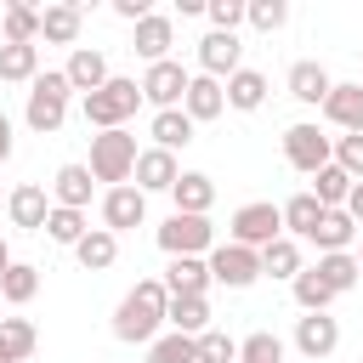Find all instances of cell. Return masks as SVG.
I'll use <instances>...</instances> for the list:
<instances>
[{"mask_svg":"<svg viewBox=\"0 0 363 363\" xmlns=\"http://www.w3.org/2000/svg\"><path fill=\"white\" fill-rule=\"evenodd\" d=\"M142 221H147V193H136V182L102 193V227H108L113 238L130 233V227H142Z\"/></svg>","mask_w":363,"mask_h":363,"instance_id":"obj_11","label":"cell"},{"mask_svg":"<svg viewBox=\"0 0 363 363\" xmlns=\"http://www.w3.org/2000/svg\"><path fill=\"white\" fill-rule=\"evenodd\" d=\"M357 85H363V79H357Z\"/></svg>","mask_w":363,"mask_h":363,"instance_id":"obj_52","label":"cell"},{"mask_svg":"<svg viewBox=\"0 0 363 363\" xmlns=\"http://www.w3.org/2000/svg\"><path fill=\"white\" fill-rule=\"evenodd\" d=\"M51 204L57 210H85L91 204V170L85 164H62L51 176Z\"/></svg>","mask_w":363,"mask_h":363,"instance_id":"obj_25","label":"cell"},{"mask_svg":"<svg viewBox=\"0 0 363 363\" xmlns=\"http://www.w3.org/2000/svg\"><path fill=\"white\" fill-rule=\"evenodd\" d=\"M335 164L352 182H363V136H335Z\"/></svg>","mask_w":363,"mask_h":363,"instance_id":"obj_44","label":"cell"},{"mask_svg":"<svg viewBox=\"0 0 363 363\" xmlns=\"http://www.w3.org/2000/svg\"><path fill=\"white\" fill-rule=\"evenodd\" d=\"M284 159H289L301 176H318V170L335 159V136H323L318 125H306V119H301V125H289V130H284Z\"/></svg>","mask_w":363,"mask_h":363,"instance_id":"obj_6","label":"cell"},{"mask_svg":"<svg viewBox=\"0 0 363 363\" xmlns=\"http://www.w3.org/2000/svg\"><path fill=\"white\" fill-rule=\"evenodd\" d=\"M6 159H11V119L0 113V164H6Z\"/></svg>","mask_w":363,"mask_h":363,"instance_id":"obj_47","label":"cell"},{"mask_svg":"<svg viewBox=\"0 0 363 363\" xmlns=\"http://www.w3.org/2000/svg\"><path fill=\"white\" fill-rule=\"evenodd\" d=\"M34 346H40V335L28 318H0V363H23V357H34Z\"/></svg>","mask_w":363,"mask_h":363,"instance_id":"obj_31","label":"cell"},{"mask_svg":"<svg viewBox=\"0 0 363 363\" xmlns=\"http://www.w3.org/2000/svg\"><path fill=\"white\" fill-rule=\"evenodd\" d=\"M312 272H318L335 295L357 289V278H363V272H357V261H352V250H340V255H318V267H312Z\"/></svg>","mask_w":363,"mask_h":363,"instance_id":"obj_36","label":"cell"},{"mask_svg":"<svg viewBox=\"0 0 363 363\" xmlns=\"http://www.w3.org/2000/svg\"><path fill=\"white\" fill-rule=\"evenodd\" d=\"M159 250L176 261V255H210L216 250V227H210V216H170L164 227H159Z\"/></svg>","mask_w":363,"mask_h":363,"instance_id":"obj_7","label":"cell"},{"mask_svg":"<svg viewBox=\"0 0 363 363\" xmlns=\"http://www.w3.org/2000/svg\"><path fill=\"white\" fill-rule=\"evenodd\" d=\"M193 119L182 113V108H164V113H153V125H147V136H153V147H164V153H176V147H187L193 142Z\"/></svg>","mask_w":363,"mask_h":363,"instance_id":"obj_29","label":"cell"},{"mask_svg":"<svg viewBox=\"0 0 363 363\" xmlns=\"http://www.w3.org/2000/svg\"><path fill=\"white\" fill-rule=\"evenodd\" d=\"M267 74L261 68H238L233 79H221V96H227V108H238V113H255L261 102H267Z\"/></svg>","mask_w":363,"mask_h":363,"instance_id":"obj_24","label":"cell"},{"mask_svg":"<svg viewBox=\"0 0 363 363\" xmlns=\"http://www.w3.org/2000/svg\"><path fill=\"white\" fill-rule=\"evenodd\" d=\"M289 289H295V306H301V312H329V301H335V289H329L312 267H301V272L289 278Z\"/></svg>","mask_w":363,"mask_h":363,"instance_id":"obj_37","label":"cell"},{"mask_svg":"<svg viewBox=\"0 0 363 363\" xmlns=\"http://www.w3.org/2000/svg\"><path fill=\"white\" fill-rule=\"evenodd\" d=\"M187 79H193V74H187L176 57H164V62H147V74H142L136 85H142V102H153V113H164V108H182Z\"/></svg>","mask_w":363,"mask_h":363,"instance_id":"obj_9","label":"cell"},{"mask_svg":"<svg viewBox=\"0 0 363 363\" xmlns=\"http://www.w3.org/2000/svg\"><path fill=\"white\" fill-rule=\"evenodd\" d=\"M244 68V45H238V34H204L199 40V74H210V79H233Z\"/></svg>","mask_w":363,"mask_h":363,"instance_id":"obj_13","label":"cell"},{"mask_svg":"<svg viewBox=\"0 0 363 363\" xmlns=\"http://www.w3.org/2000/svg\"><path fill=\"white\" fill-rule=\"evenodd\" d=\"M136 136L130 130H96L91 136V182H108V187H125L130 182V170H136Z\"/></svg>","mask_w":363,"mask_h":363,"instance_id":"obj_4","label":"cell"},{"mask_svg":"<svg viewBox=\"0 0 363 363\" xmlns=\"http://www.w3.org/2000/svg\"><path fill=\"white\" fill-rule=\"evenodd\" d=\"M164 329L199 340V335L210 329V295H170V306H164Z\"/></svg>","mask_w":363,"mask_h":363,"instance_id":"obj_23","label":"cell"},{"mask_svg":"<svg viewBox=\"0 0 363 363\" xmlns=\"http://www.w3.org/2000/svg\"><path fill=\"white\" fill-rule=\"evenodd\" d=\"M199 363H238V340L227 329H204L199 335Z\"/></svg>","mask_w":363,"mask_h":363,"instance_id":"obj_42","label":"cell"},{"mask_svg":"<svg viewBox=\"0 0 363 363\" xmlns=\"http://www.w3.org/2000/svg\"><path fill=\"white\" fill-rule=\"evenodd\" d=\"M170 199H176V216H210V204H216V182H210L204 170H182L176 187H170Z\"/></svg>","mask_w":363,"mask_h":363,"instance_id":"obj_21","label":"cell"},{"mask_svg":"<svg viewBox=\"0 0 363 363\" xmlns=\"http://www.w3.org/2000/svg\"><path fill=\"white\" fill-rule=\"evenodd\" d=\"M0 34L6 45H40V6H6Z\"/></svg>","mask_w":363,"mask_h":363,"instance_id":"obj_33","label":"cell"},{"mask_svg":"<svg viewBox=\"0 0 363 363\" xmlns=\"http://www.w3.org/2000/svg\"><path fill=\"white\" fill-rule=\"evenodd\" d=\"M159 284H164V295H210V267H204V255H176Z\"/></svg>","mask_w":363,"mask_h":363,"instance_id":"obj_22","label":"cell"},{"mask_svg":"<svg viewBox=\"0 0 363 363\" xmlns=\"http://www.w3.org/2000/svg\"><path fill=\"white\" fill-rule=\"evenodd\" d=\"M182 113H187L193 125H210V119H221V113H227L221 79H210V74H193V79H187V91H182Z\"/></svg>","mask_w":363,"mask_h":363,"instance_id":"obj_15","label":"cell"},{"mask_svg":"<svg viewBox=\"0 0 363 363\" xmlns=\"http://www.w3.org/2000/svg\"><path fill=\"white\" fill-rule=\"evenodd\" d=\"M346 216H352L357 233H363V182H352V193H346Z\"/></svg>","mask_w":363,"mask_h":363,"instance_id":"obj_46","label":"cell"},{"mask_svg":"<svg viewBox=\"0 0 363 363\" xmlns=\"http://www.w3.org/2000/svg\"><path fill=\"white\" fill-rule=\"evenodd\" d=\"M147 11H153V0H113V17H125L130 28H136V23L147 17Z\"/></svg>","mask_w":363,"mask_h":363,"instance_id":"obj_45","label":"cell"},{"mask_svg":"<svg viewBox=\"0 0 363 363\" xmlns=\"http://www.w3.org/2000/svg\"><path fill=\"white\" fill-rule=\"evenodd\" d=\"M352 261H357V272H363V244H357V250H352Z\"/></svg>","mask_w":363,"mask_h":363,"instance_id":"obj_49","label":"cell"},{"mask_svg":"<svg viewBox=\"0 0 363 363\" xmlns=\"http://www.w3.org/2000/svg\"><path fill=\"white\" fill-rule=\"evenodd\" d=\"M40 74V45H6L0 40V79L6 85H34Z\"/></svg>","mask_w":363,"mask_h":363,"instance_id":"obj_30","label":"cell"},{"mask_svg":"<svg viewBox=\"0 0 363 363\" xmlns=\"http://www.w3.org/2000/svg\"><path fill=\"white\" fill-rule=\"evenodd\" d=\"M244 23L255 34H272V28L289 23V0H244Z\"/></svg>","mask_w":363,"mask_h":363,"instance_id":"obj_40","label":"cell"},{"mask_svg":"<svg viewBox=\"0 0 363 363\" xmlns=\"http://www.w3.org/2000/svg\"><path fill=\"white\" fill-rule=\"evenodd\" d=\"M74 261H79L85 272H108V267L119 261V238H113L108 227H91V233L74 244Z\"/></svg>","mask_w":363,"mask_h":363,"instance_id":"obj_28","label":"cell"},{"mask_svg":"<svg viewBox=\"0 0 363 363\" xmlns=\"http://www.w3.org/2000/svg\"><path fill=\"white\" fill-rule=\"evenodd\" d=\"M62 79H68V91H102L108 85V57L96 51V45H74V57H68V68H62Z\"/></svg>","mask_w":363,"mask_h":363,"instance_id":"obj_18","label":"cell"},{"mask_svg":"<svg viewBox=\"0 0 363 363\" xmlns=\"http://www.w3.org/2000/svg\"><path fill=\"white\" fill-rule=\"evenodd\" d=\"M6 267H11V244L0 238V272H6Z\"/></svg>","mask_w":363,"mask_h":363,"instance_id":"obj_48","label":"cell"},{"mask_svg":"<svg viewBox=\"0 0 363 363\" xmlns=\"http://www.w3.org/2000/svg\"><path fill=\"white\" fill-rule=\"evenodd\" d=\"M357 363H363V357H357Z\"/></svg>","mask_w":363,"mask_h":363,"instance_id":"obj_51","label":"cell"},{"mask_svg":"<svg viewBox=\"0 0 363 363\" xmlns=\"http://www.w3.org/2000/svg\"><path fill=\"white\" fill-rule=\"evenodd\" d=\"M272 238H284V216H278V204L255 199V204H238V210H233V221H227V244L267 250Z\"/></svg>","mask_w":363,"mask_h":363,"instance_id":"obj_5","label":"cell"},{"mask_svg":"<svg viewBox=\"0 0 363 363\" xmlns=\"http://www.w3.org/2000/svg\"><path fill=\"white\" fill-rule=\"evenodd\" d=\"M136 108H142V85L125 79V74H108V85L79 102V113H85L91 130H125V119H130Z\"/></svg>","mask_w":363,"mask_h":363,"instance_id":"obj_2","label":"cell"},{"mask_svg":"<svg viewBox=\"0 0 363 363\" xmlns=\"http://www.w3.org/2000/svg\"><path fill=\"white\" fill-rule=\"evenodd\" d=\"M323 119L346 136H363V85H335L323 96Z\"/></svg>","mask_w":363,"mask_h":363,"instance_id":"obj_19","label":"cell"},{"mask_svg":"<svg viewBox=\"0 0 363 363\" xmlns=\"http://www.w3.org/2000/svg\"><path fill=\"white\" fill-rule=\"evenodd\" d=\"M210 267V284H227V289H250L261 278V250H244V244H216L204 255Z\"/></svg>","mask_w":363,"mask_h":363,"instance_id":"obj_8","label":"cell"},{"mask_svg":"<svg viewBox=\"0 0 363 363\" xmlns=\"http://www.w3.org/2000/svg\"><path fill=\"white\" fill-rule=\"evenodd\" d=\"M306 261H301V244L295 238H272L267 250H261V278H295Z\"/></svg>","mask_w":363,"mask_h":363,"instance_id":"obj_34","label":"cell"},{"mask_svg":"<svg viewBox=\"0 0 363 363\" xmlns=\"http://www.w3.org/2000/svg\"><path fill=\"white\" fill-rule=\"evenodd\" d=\"M335 346H340V323H335L329 312H301V318H295V352H301L306 363H323Z\"/></svg>","mask_w":363,"mask_h":363,"instance_id":"obj_12","label":"cell"},{"mask_svg":"<svg viewBox=\"0 0 363 363\" xmlns=\"http://www.w3.org/2000/svg\"><path fill=\"white\" fill-rule=\"evenodd\" d=\"M164 306H170L164 284H159V278H142V284L125 289L119 306H113V340H125V346H153V340L164 335Z\"/></svg>","mask_w":363,"mask_h":363,"instance_id":"obj_1","label":"cell"},{"mask_svg":"<svg viewBox=\"0 0 363 363\" xmlns=\"http://www.w3.org/2000/svg\"><path fill=\"white\" fill-rule=\"evenodd\" d=\"M278 216H284V238H312L318 233V221H323V204L312 199V193H295V199H284L278 204Z\"/></svg>","mask_w":363,"mask_h":363,"instance_id":"obj_26","label":"cell"},{"mask_svg":"<svg viewBox=\"0 0 363 363\" xmlns=\"http://www.w3.org/2000/svg\"><path fill=\"white\" fill-rule=\"evenodd\" d=\"M6 216H11V227H17V233H45L51 193H45L40 182H17V187L6 193Z\"/></svg>","mask_w":363,"mask_h":363,"instance_id":"obj_10","label":"cell"},{"mask_svg":"<svg viewBox=\"0 0 363 363\" xmlns=\"http://www.w3.org/2000/svg\"><path fill=\"white\" fill-rule=\"evenodd\" d=\"M85 233H91L85 210H57V204H51V216H45V238H51V244H68V250H74Z\"/></svg>","mask_w":363,"mask_h":363,"instance_id":"obj_38","label":"cell"},{"mask_svg":"<svg viewBox=\"0 0 363 363\" xmlns=\"http://www.w3.org/2000/svg\"><path fill=\"white\" fill-rule=\"evenodd\" d=\"M147 363H199V340H193V335L164 329V335L147 346Z\"/></svg>","mask_w":363,"mask_h":363,"instance_id":"obj_39","label":"cell"},{"mask_svg":"<svg viewBox=\"0 0 363 363\" xmlns=\"http://www.w3.org/2000/svg\"><path fill=\"white\" fill-rule=\"evenodd\" d=\"M306 244H318V255H340V250L357 244V221H352L346 210H323V221H318V233H312Z\"/></svg>","mask_w":363,"mask_h":363,"instance_id":"obj_27","label":"cell"},{"mask_svg":"<svg viewBox=\"0 0 363 363\" xmlns=\"http://www.w3.org/2000/svg\"><path fill=\"white\" fill-rule=\"evenodd\" d=\"M79 28H85V6H79V0L40 6V40H51V45H79Z\"/></svg>","mask_w":363,"mask_h":363,"instance_id":"obj_14","label":"cell"},{"mask_svg":"<svg viewBox=\"0 0 363 363\" xmlns=\"http://www.w3.org/2000/svg\"><path fill=\"white\" fill-rule=\"evenodd\" d=\"M238 363H284V340L272 329H255L250 340H238Z\"/></svg>","mask_w":363,"mask_h":363,"instance_id":"obj_41","label":"cell"},{"mask_svg":"<svg viewBox=\"0 0 363 363\" xmlns=\"http://www.w3.org/2000/svg\"><path fill=\"white\" fill-rule=\"evenodd\" d=\"M306 193H312V199H318L323 210H346V193H352V176H346V170H340V164L329 159V164H323V170L312 176V187H306Z\"/></svg>","mask_w":363,"mask_h":363,"instance_id":"obj_32","label":"cell"},{"mask_svg":"<svg viewBox=\"0 0 363 363\" xmlns=\"http://www.w3.org/2000/svg\"><path fill=\"white\" fill-rule=\"evenodd\" d=\"M289 96L295 102H306V108H323V96L335 91V79H329V68L323 62H312V57H301V62H289Z\"/></svg>","mask_w":363,"mask_h":363,"instance_id":"obj_17","label":"cell"},{"mask_svg":"<svg viewBox=\"0 0 363 363\" xmlns=\"http://www.w3.org/2000/svg\"><path fill=\"white\" fill-rule=\"evenodd\" d=\"M68 79H62V68H45V74H34V85H28V102H23V119H28V130H40V136H57L62 130V119H68Z\"/></svg>","mask_w":363,"mask_h":363,"instance_id":"obj_3","label":"cell"},{"mask_svg":"<svg viewBox=\"0 0 363 363\" xmlns=\"http://www.w3.org/2000/svg\"><path fill=\"white\" fill-rule=\"evenodd\" d=\"M130 176H136V193H170L176 176H182V164H176V153H164V147H142Z\"/></svg>","mask_w":363,"mask_h":363,"instance_id":"obj_16","label":"cell"},{"mask_svg":"<svg viewBox=\"0 0 363 363\" xmlns=\"http://www.w3.org/2000/svg\"><path fill=\"white\" fill-rule=\"evenodd\" d=\"M0 295H6L11 306H28V301L40 295V267H28V261H11V267L0 272Z\"/></svg>","mask_w":363,"mask_h":363,"instance_id":"obj_35","label":"cell"},{"mask_svg":"<svg viewBox=\"0 0 363 363\" xmlns=\"http://www.w3.org/2000/svg\"><path fill=\"white\" fill-rule=\"evenodd\" d=\"M170 45H176V23L164 17V11H147L142 23H136V57H147V62H164L170 57Z\"/></svg>","mask_w":363,"mask_h":363,"instance_id":"obj_20","label":"cell"},{"mask_svg":"<svg viewBox=\"0 0 363 363\" xmlns=\"http://www.w3.org/2000/svg\"><path fill=\"white\" fill-rule=\"evenodd\" d=\"M204 17H210L216 34H238V23H244V0H204Z\"/></svg>","mask_w":363,"mask_h":363,"instance_id":"obj_43","label":"cell"},{"mask_svg":"<svg viewBox=\"0 0 363 363\" xmlns=\"http://www.w3.org/2000/svg\"><path fill=\"white\" fill-rule=\"evenodd\" d=\"M0 204H6V193H0Z\"/></svg>","mask_w":363,"mask_h":363,"instance_id":"obj_50","label":"cell"}]
</instances>
